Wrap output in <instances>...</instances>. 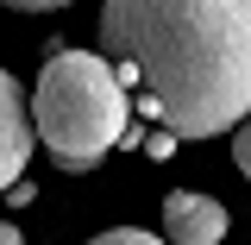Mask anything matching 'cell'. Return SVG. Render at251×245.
I'll return each instance as SVG.
<instances>
[{"instance_id":"1","label":"cell","mask_w":251,"mask_h":245,"mask_svg":"<svg viewBox=\"0 0 251 245\" xmlns=\"http://www.w3.org/2000/svg\"><path fill=\"white\" fill-rule=\"evenodd\" d=\"M100 57L138 69V113L170 138L251 120V0H107Z\"/></svg>"},{"instance_id":"2","label":"cell","mask_w":251,"mask_h":245,"mask_svg":"<svg viewBox=\"0 0 251 245\" xmlns=\"http://www.w3.org/2000/svg\"><path fill=\"white\" fill-rule=\"evenodd\" d=\"M132 94L120 88L113 63L100 51H50L31 82V132L38 151H50L57 170H94L100 157L126 145Z\"/></svg>"},{"instance_id":"3","label":"cell","mask_w":251,"mask_h":245,"mask_svg":"<svg viewBox=\"0 0 251 245\" xmlns=\"http://www.w3.org/2000/svg\"><path fill=\"white\" fill-rule=\"evenodd\" d=\"M226 201L201 195V189H170L163 195V245H220L226 239Z\"/></svg>"},{"instance_id":"4","label":"cell","mask_w":251,"mask_h":245,"mask_svg":"<svg viewBox=\"0 0 251 245\" xmlns=\"http://www.w3.org/2000/svg\"><path fill=\"white\" fill-rule=\"evenodd\" d=\"M38 151V132H31V101L19 88V76L0 69V195L13 183H25V157Z\"/></svg>"},{"instance_id":"5","label":"cell","mask_w":251,"mask_h":245,"mask_svg":"<svg viewBox=\"0 0 251 245\" xmlns=\"http://www.w3.org/2000/svg\"><path fill=\"white\" fill-rule=\"evenodd\" d=\"M88 245H163V233H145V226H107V233H94Z\"/></svg>"},{"instance_id":"6","label":"cell","mask_w":251,"mask_h":245,"mask_svg":"<svg viewBox=\"0 0 251 245\" xmlns=\"http://www.w3.org/2000/svg\"><path fill=\"white\" fill-rule=\"evenodd\" d=\"M232 163H239V176L251 183V120L239 126V132H232Z\"/></svg>"},{"instance_id":"7","label":"cell","mask_w":251,"mask_h":245,"mask_svg":"<svg viewBox=\"0 0 251 245\" xmlns=\"http://www.w3.org/2000/svg\"><path fill=\"white\" fill-rule=\"evenodd\" d=\"M0 201H6V208H31V201H38V189H31V176H25V183H13L6 195H0Z\"/></svg>"},{"instance_id":"8","label":"cell","mask_w":251,"mask_h":245,"mask_svg":"<svg viewBox=\"0 0 251 245\" xmlns=\"http://www.w3.org/2000/svg\"><path fill=\"white\" fill-rule=\"evenodd\" d=\"M145 151H151V157H170V151H176V138H170V132H151V138H145Z\"/></svg>"},{"instance_id":"9","label":"cell","mask_w":251,"mask_h":245,"mask_svg":"<svg viewBox=\"0 0 251 245\" xmlns=\"http://www.w3.org/2000/svg\"><path fill=\"white\" fill-rule=\"evenodd\" d=\"M0 245H25V239H19V226H13V220H0Z\"/></svg>"}]
</instances>
